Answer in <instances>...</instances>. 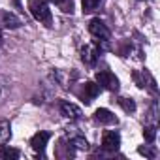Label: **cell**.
<instances>
[{
    "instance_id": "cell-5",
    "label": "cell",
    "mask_w": 160,
    "mask_h": 160,
    "mask_svg": "<svg viewBox=\"0 0 160 160\" xmlns=\"http://www.w3.org/2000/svg\"><path fill=\"white\" fill-rule=\"evenodd\" d=\"M102 145H104L106 151H117L119 145H121V136H119L115 130H109V132L104 134V138H102Z\"/></svg>"
},
{
    "instance_id": "cell-11",
    "label": "cell",
    "mask_w": 160,
    "mask_h": 160,
    "mask_svg": "<svg viewBox=\"0 0 160 160\" xmlns=\"http://www.w3.org/2000/svg\"><path fill=\"white\" fill-rule=\"evenodd\" d=\"M2 21H4V25L8 27V28H19L21 27V19L19 17H15L13 13H2Z\"/></svg>"
},
{
    "instance_id": "cell-17",
    "label": "cell",
    "mask_w": 160,
    "mask_h": 160,
    "mask_svg": "<svg viewBox=\"0 0 160 160\" xmlns=\"http://www.w3.org/2000/svg\"><path fill=\"white\" fill-rule=\"evenodd\" d=\"M138 151H139V154H145V156H149V158H154V156H156V152H154L152 149H149V147H139Z\"/></svg>"
},
{
    "instance_id": "cell-9",
    "label": "cell",
    "mask_w": 160,
    "mask_h": 160,
    "mask_svg": "<svg viewBox=\"0 0 160 160\" xmlns=\"http://www.w3.org/2000/svg\"><path fill=\"white\" fill-rule=\"evenodd\" d=\"M98 94H100V85H96V83H92V81L85 83V94H83V98H85L87 104H89L92 98H96Z\"/></svg>"
},
{
    "instance_id": "cell-3",
    "label": "cell",
    "mask_w": 160,
    "mask_h": 160,
    "mask_svg": "<svg viewBox=\"0 0 160 160\" xmlns=\"http://www.w3.org/2000/svg\"><path fill=\"white\" fill-rule=\"evenodd\" d=\"M89 30H91V34H92V36H96V38L104 40V42H108V40L111 38L109 28H108V27L104 25V21H100V19H92V21L89 23Z\"/></svg>"
},
{
    "instance_id": "cell-16",
    "label": "cell",
    "mask_w": 160,
    "mask_h": 160,
    "mask_svg": "<svg viewBox=\"0 0 160 160\" xmlns=\"http://www.w3.org/2000/svg\"><path fill=\"white\" fill-rule=\"evenodd\" d=\"M49 2H53V4H57V6H60L64 12H72V0H49Z\"/></svg>"
},
{
    "instance_id": "cell-15",
    "label": "cell",
    "mask_w": 160,
    "mask_h": 160,
    "mask_svg": "<svg viewBox=\"0 0 160 160\" xmlns=\"http://www.w3.org/2000/svg\"><path fill=\"white\" fill-rule=\"evenodd\" d=\"M143 138H145L147 143H152L154 138H156V128L154 126H145L143 128Z\"/></svg>"
},
{
    "instance_id": "cell-10",
    "label": "cell",
    "mask_w": 160,
    "mask_h": 160,
    "mask_svg": "<svg viewBox=\"0 0 160 160\" xmlns=\"http://www.w3.org/2000/svg\"><path fill=\"white\" fill-rule=\"evenodd\" d=\"M12 138V126L8 121H0V145H6Z\"/></svg>"
},
{
    "instance_id": "cell-14",
    "label": "cell",
    "mask_w": 160,
    "mask_h": 160,
    "mask_svg": "<svg viewBox=\"0 0 160 160\" xmlns=\"http://www.w3.org/2000/svg\"><path fill=\"white\" fill-rule=\"evenodd\" d=\"M119 106L126 111V113H134L136 111V102L132 98H119Z\"/></svg>"
},
{
    "instance_id": "cell-13",
    "label": "cell",
    "mask_w": 160,
    "mask_h": 160,
    "mask_svg": "<svg viewBox=\"0 0 160 160\" xmlns=\"http://www.w3.org/2000/svg\"><path fill=\"white\" fill-rule=\"evenodd\" d=\"M102 2H104V0H83L81 6H83V12H85V13H91V12H94L96 8H100Z\"/></svg>"
},
{
    "instance_id": "cell-6",
    "label": "cell",
    "mask_w": 160,
    "mask_h": 160,
    "mask_svg": "<svg viewBox=\"0 0 160 160\" xmlns=\"http://www.w3.org/2000/svg\"><path fill=\"white\" fill-rule=\"evenodd\" d=\"M49 138H51L49 132H38V134L32 136V139H30V147H32L36 152H43V149H45Z\"/></svg>"
},
{
    "instance_id": "cell-2",
    "label": "cell",
    "mask_w": 160,
    "mask_h": 160,
    "mask_svg": "<svg viewBox=\"0 0 160 160\" xmlns=\"http://www.w3.org/2000/svg\"><path fill=\"white\" fill-rule=\"evenodd\" d=\"M96 81H98L100 87H104V89H108V91H113V92L119 91V79H117V75L111 73L109 70L98 72V73H96Z\"/></svg>"
},
{
    "instance_id": "cell-7",
    "label": "cell",
    "mask_w": 160,
    "mask_h": 160,
    "mask_svg": "<svg viewBox=\"0 0 160 160\" xmlns=\"http://www.w3.org/2000/svg\"><path fill=\"white\" fill-rule=\"evenodd\" d=\"M94 119H96L98 122H102V124H115V122H117V117H115L109 109H106V108L96 109V111H94Z\"/></svg>"
},
{
    "instance_id": "cell-4",
    "label": "cell",
    "mask_w": 160,
    "mask_h": 160,
    "mask_svg": "<svg viewBox=\"0 0 160 160\" xmlns=\"http://www.w3.org/2000/svg\"><path fill=\"white\" fill-rule=\"evenodd\" d=\"M60 113L66 119H70V121H77V119H81V115H83V111L79 109L75 104H72V102H60Z\"/></svg>"
},
{
    "instance_id": "cell-12",
    "label": "cell",
    "mask_w": 160,
    "mask_h": 160,
    "mask_svg": "<svg viewBox=\"0 0 160 160\" xmlns=\"http://www.w3.org/2000/svg\"><path fill=\"white\" fill-rule=\"evenodd\" d=\"M19 156H21V152L17 149H8V147L0 149V158H4V160H17Z\"/></svg>"
},
{
    "instance_id": "cell-18",
    "label": "cell",
    "mask_w": 160,
    "mask_h": 160,
    "mask_svg": "<svg viewBox=\"0 0 160 160\" xmlns=\"http://www.w3.org/2000/svg\"><path fill=\"white\" fill-rule=\"evenodd\" d=\"M0 42H2V32H0Z\"/></svg>"
},
{
    "instance_id": "cell-1",
    "label": "cell",
    "mask_w": 160,
    "mask_h": 160,
    "mask_svg": "<svg viewBox=\"0 0 160 160\" xmlns=\"http://www.w3.org/2000/svg\"><path fill=\"white\" fill-rule=\"evenodd\" d=\"M28 10L32 13V17L40 23H45V25H51V10L47 6L45 0H28Z\"/></svg>"
},
{
    "instance_id": "cell-8",
    "label": "cell",
    "mask_w": 160,
    "mask_h": 160,
    "mask_svg": "<svg viewBox=\"0 0 160 160\" xmlns=\"http://www.w3.org/2000/svg\"><path fill=\"white\" fill-rule=\"evenodd\" d=\"M81 58H83L85 64L92 66V64H96V60H98V51H96L92 45H85V47L81 49Z\"/></svg>"
}]
</instances>
